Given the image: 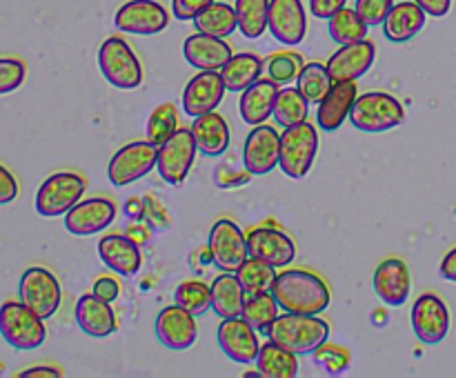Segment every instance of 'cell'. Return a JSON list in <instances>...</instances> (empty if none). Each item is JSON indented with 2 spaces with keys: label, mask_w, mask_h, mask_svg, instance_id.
<instances>
[{
  "label": "cell",
  "mask_w": 456,
  "mask_h": 378,
  "mask_svg": "<svg viewBox=\"0 0 456 378\" xmlns=\"http://www.w3.org/2000/svg\"><path fill=\"white\" fill-rule=\"evenodd\" d=\"M76 323L92 338H107L116 332V314L111 302L96 294H83L76 302Z\"/></svg>",
  "instance_id": "obj_26"
},
{
  "label": "cell",
  "mask_w": 456,
  "mask_h": 378,
  "mask_svg": "<svg viewBox=\"0 0 456 378\" xmlns=\"http://www.w3.org/2000/svg\"><path fill=\"white\" fill-rule=\"evenodd\" d=\"M98 67L107 83L116 89H136L142 83V65L129 43L120 36H110L98 49Z\"/></svg>",
  "instance_id": "obj_6"
},
{
  "label": "cell",
  "mask_w": 456,
  "mask_h": 378,
  "mask_svg": "<svg viewBox=\"0 0 456 378\" xmlns=\"http://www.w3.org/2000/svg\"><path fill=\"white\" fill-rule=\"evenodd\" d=\"M98 256L114 274L132 278L141 271L142 253L132 238L123 234H107L98 240Z\"/></svg>",
  "instance_id": "obj_24"
},
{
  "label": "cell",
  "mask_w": 456,
  "mask_h": 378,
  "mask_svg": "<svg viewBox=\"0 0 456 378\" xmlns=\"http://www.w3.org/2000/svg\"><path fill=\"white\" fill-rule=\"evenodd\" d=\"M372 287L377 296L381 298L386 305L401 307L410 296L412 289V280H410V267L403 258H383L377 265L372 276Z\"/></svg>",
  "instance_id": "obj_20"
},
{
  "label": "cell",
  "mask_w": 456,
  "mask_h": 378,
  "mask_svg": "<svg viewBox=\"0 0 456 378\" xmlns=\"http://www.w3.org/2000/svg\"><path fill=\"white\" fill-rule=\"evenodd\" d=\"M225 92L227 87L223 83L221 71H200V74H196L185 84V92H183V109L191 118L209 114V111H216V107L223 102Z\"/></svg>",
  "instance_id": "obj_21"
},
{
  "label": "cell",
  "mask_w": 456,
  "mask_h": 378,
  "mask_svg": "<svg viewBox=\"0 0 456 378\" xmlns=\"http://www.w3.org/2000/svg\"><path fill=\"white\" fill-rule=\"evenodd\" d=\"M256 367L265 378H294L298 376V354L267 341L258 351Z\"/></svg>",
  "instance_id": "obj_32"
},
{
  "label": "cell",
  "mask_w": 456,
  "mask_h": 378,
  "mask_svg": "<svg viewBox=\"0 0 456 378\" xmlns=\"http://www.w3.org/2000/svg\"><path fill=\"white\" fill-rule=\"evenodd\" d=\"M27 65L16 56H0V96L12 93L25 83Z\"/></svg>",
  "instance_id": "obj_43"
},
{
  "label": "cell",
  "mask_w": 456,
  "mask_h": 378,
  "mask_svg": "<svg viewBox=\"0 0 456 378\" xmlns=\"http://www.w3.org/2000/svg\"><path fill=\"white\" fill-rule=\"evenodd\" d=\"M87 181L76 172H56L45 178L36 191V212L45 218L65 216L76 203L83 200Z\"/></svg>",
  "instance_id": "obj_7"
},
{
  "label": "cell",
  "mask_w": 456,
  "mask_h": 378,
  "mask_svg": "<svg viewBox=\"0 0 456 378\" xmlns=\"http://www.w3.org/2000/svg\"><path fill=\"white\" fill-rule=\"evenodd\" d=\"M263 67H265V62L256 53H234L221 69L223 83L230 92H245L249 84L261 78Z\"/></svg>",
  "instance_id": "obj_31"
},
{
  "label": "cell",
  "mask_w": 456,
  "mask_h": 378,
  "mask_svg": "<svg viewBox=\"0 0 456 378\" xmlns=\"http://www.w3.org/2000/svg\"><path fill=\"white\" fill-rule=\"evenodd\" d=\"M303 65L305 62H303L301 53L279 52L265 60L267 78H272L281 87H288L289 83H297V76L303 69Z\"/></svg>",
  "instance_id": "obj_42"
},
{
  "label": "cell",
  "mask_w": 456,
  "mask_h": 378,
  "mask_svg": "<svg viewBox=\"0 0 456 378\" xmlns=\"http://www.w3.org/2000/svg\"><path fill=\"white\" fill-rule=\"evenodd\" d=\"M392 7H395V0H356L354 3L356 13L368 27L383 25Z\"/></svg>",
  "instance_id": "obj_45"
},
{
  "label": "cell",
  "mask_w": 456,
  "mask_h": 378,
  "mask_svg": "<svg viewBox=\"0 0 456 378\" xmlns=\"http://www.w3.org/2000/svg\"><path fill=\"white\" fill-rule=\"evenodd\" d=\"M114 25L123 34L154 36L169 25V13L156 0H129L116 12Z\"/></svg>",
  "instance_id": "obj_13"
},
{
  "label": "cell",
  "mask_w": 456,
  "mask_h": 378,
  "mask_svg": "<svg viewBox=\"0 0 456 378\" xmlns=\"http://www.w3.org/2000/svg\"><path fill=\"white\" fill-rule=\"evenodd\" d=\"M96 296L105 298L107 302H114L116 298L120 296V283L116 278H111V276H101V278L94 283V289H92Z\"/></svg>",
  "instance_id": "obj_48"
},
{
  "label": "cell",
  "mask_w": 456,
  "mask_h": 378,
  "mask_svg": "<svg viewBox=\"0 0 456 378\" xmlns=\"http://www.w3.org/2000/svg\"><path fill=\"white\" fill-rule=\"evenodd\" d=\"M356 98H359V89H356L354 80H337L330 87L328 96L319 102V114H316L319 127L323 132H337L350 118Z\"/></svg>",
  "instance_id": "obj_25"
},
{
  "label": "cell",
  "mask_w": 456,
  "mask_h": 378,
  "mask_svg": "<svg viewBox=\"0 0 456 378\" xmlns=\"http://www.w3.org/2000/svg\"><path fill=\"white\" fill-rule=\"evenodd\" d=\"M191 133H194L196 147H199L200 154L209 156V158L225 154L227 147H230V125L216 111L196 116L194 125H191Z\"/></svg>",
  "instance_id": "obj_29"
},
{
  "label": "cell",
  "mask_w": 456,
  "mask_h": 378,
  "mask_svg": "<svg viewBox=\"0 0 456 378\" xmlns=\"http://www.w3.org/2000/svg\"><path fill=\"white\" fill-rule=\"evenodd\" d=\"M412 329L423 345H439L445 341L450 332V311L444 298L432 292L421 294L412 305Z\"/></svg>",
  "instance_id": "obj_12"
},
{
  "label": "cell",
  "mask_w": 456,
  "mask_h": 378,
  "mask_svg": "<svg viewBox=\"0 0 456 378\" xmlns=\"http://www.w3.org/2000/svg\"><path fill=\"white\" fill-rule=\"evenodd\" d=\"M18 301L25 302L43 318H52L62 301V289L56 274L40 265L27 267L18 283Z\"/></svg>",
  "instance_id": "obj_8"
},
{
  "label": "cell",
  "mask_w": 456,
  "mask_h": 378,
  "mask_svg": "<svg viewBox=\"0 0 456 378\" xmlns=\"http://www.w3.org/2000/svg\"><path fill=\"white\" fill-rule=\"evenodd\" d=\"M116 205L110 198L94 196L80 200L65 213V229L74 236H94L105 231L114 222Z\"/></svg>",
  "instance_id": "obj_19"
},
{
  "label": "cell",
  "mask_w": 456,
  "mask_h": 378,
  "mask_svg": "<svg viewBox=\"0 0 456 378\" xmlns=\"http://www.w3.org/2000/svg\"><path fill=\"white\" fill-rule=\"evenodd\" d=\"M156 338L160 345H165L172 351L190 350L199 338V325H196V316L183 310L181 305H169L160 310L156 316Z\"/></svg>",
  "instance_id": "obj_18"
},
{
  "label": "cell",
  "mask_w": 456,
  "mask_h": 378,
  "mask_svg": "<svg viewBox=\"0 0 456 378\" xmlns=\"http://www.w3.org/2000/svg\"><path fill=\"white\" fill-rule=\"evenodd\" d=\"M426 16L428 13L414 0L396 3L387 13L386 22H383V34L390 43H408L426 27Z\"/></svg>",
  "instance_id": "obj_28"
},
{
  "label": "cell",
  "mask_w": 456,
  "mask_h": 378,
  "mask_svg": "<svg viewBox=\"0 0 456 378\" xmlns=\"http://www.w3.org/2000/svg\"><path fill=\"white\" fill-rule=\"evenodd\" d=\"M248 252L249 256L261 258L276 269H283V267L292 265V261L297 258V245L279 227L261 225L248 231Z\"/></svg>",
  "instance_id": "obj_16"
},
{
  "label": "cell",
  "mask_w": 456,
  "mask_h": 378,
  "mask_svg": "<svg viewBox=\"0 0 456 378\" xmlns=\"http://www.w3.org/2000/svg\"><path fill=\"white\" fill-rule=\"evenodd\" d=\"M428 16H435V18H444L445 13L450 12L452 7V0H414Z\"/></svg>",
  "instance_id": "obj_51"
},
{
  "label": "cell",
  "mask_w": 456,
  "mask_h": 378,
  "mask_svg": "<svg viewBox=\"0 0 456 378\" xmlns=\"http://www.w3.org/2000/svg\"><path fill=\"white\" fill-rule=\"evenodd\" d=\"M267 29L285 47H297L307 34V16L301 0H270Z\"/></svg>",
  "instance_id": "obj_17"
},
{
  "label": "cell",
  "mask_w": 456,
  "mask_h": 378,
  "mask_svg": "<svg viewBox=\"0 0 456 378\" xmlns=\"http://www.w3.org/2000/svg\"><path fill=\"white\" fill-rule=\"evenodd\" d=\"M347 120L359 132L383 133L403 125L405 109L392 93L368 92L356 98Z\"/></svg>",
  "instance_id": "obj_4"
},
{
  "label": "cell",
  "mask_w": 456,
  "mask_h": 378,
  "mask_svg": "<svg viewBox=\"0 0 456 378\" xmlns=\"http://www.w3.org/2000/svg\"><path fill=\"white\" fill-rule=\"evenodd\" d=\"M347 0H310V12L314 13L316 18H323V20H330L337 12H341L346 7Z\"/></svg>",
  "instance_id": "obj_49"
},
{
  "label": "cell",
  "mask_w": 456,
  "mask_h": 378,
  "mask_svg": "<svg viewBox=\"0 0 456 378\" xmlns=\"http://www.w3.org/2000/svg\"><path fill=\"white\" fill-rule=\"evenodd\" d=\"M183 56L191 67L200 71H221L234 53H232V47L225 43V38L196 31V34L187 36L185 43H183Z\"/></svg>",
  "instance_id": "obj_23"
},
{
  "label": "cell",
  "mask_w": 456,
  "mask_h": 378,
  "mask_svg": "<svg viewBox=\"0 0 456 378\" xmlns=\"http://www.w3.org/2000/svg\"><path fill=\"white\" fill-rule=\"evenodd\" d=\"M239 29L245 38H261L267 29V13H270V0H236L234 4Z\"/></svg>",
  "instance_id": "obj_36"
},
{
  "label": "cell",
  "mask_w": 456,
  "mask_h": 378,
  "mask_svg": "<svg viewBox=\"0 0 456 378\" xmlns=\"http://www.w3.org/2000/svg\"><path fill=\"white\" fill-rule=\"evenodd\" d=\"M196 154H199V147H196L191 129L178 127L174 136L159 147V163L156 165H159L160 178L172 187L183 185L194 167Z\"/></svg>",
  "instance_id": "obj_10"
},
{
  "label": "cell",
  "mask_w": 456,
  "mask_h": 378,
  "mask_svg": "<svg viewBox=\"0 0 456 378\" xmlns=\"http://www.w3.org/2000/svg\"><path fill=\"white\" fill-rule=\"evenodd\" d=\"M332 84L334 80L330 76L328 65H323V62H305L297 76V89L305 96L310 105H319L328 96Z\"/></svg>",
  "instance_id": "obj_35"
},
{
  "label": "cell",
  "mask_w": 456,
  "mask_h": 378,
  "mask_svg": "<svg viewBox=\"0 0 456 378\" xmlns=\"http://www.w3.org/2000/svg\"><path fill=\"white\" fill-rule=\"evenodd\" d=\"M439 269H441V276H444L445 280L456 283V247H452L448 253H445L444 261H441Z\"/></svg>",
  "instance_id": "obj_52"
},
{
  "label": "cell",
  "mask_w": 456,
  "mask_h": 378,
  "mask_svg": "<svg viewBox=\"0 0 456 378\" xmlns=\"http://www.w3.org/2000/svg\"><path fill=\"white\" fill-rule=\"evenodd\" d=\"M174 302L190 314L203 316L212 307V287L203 280H185L174 292Z\"/></svg>",
  "instance_id": "obj_40"
},
{
  "label": "cell",
  "mask_w": 456,
  "mask_h": 378,
  "mask_svg": "<svg viewBox=\"0 0 456 378\" xmlns=\"http://www.w3.org/2000/svg\"><path fill=\"white\" fill-rule=\"evenodd\" d=\"M374 58H377V44L370 43L368 38L359 40V43L341 44L330 56L328 71L334 83L337 80H359L374 65Z\"/></svg>",
  "instance_id": "obj_22"
},
{
  "label": "cell",
  "mask_w": 456,
  "mask_h": 378,
  "mask_svg": "<svg viewBox=\"0 0 456 378\" xmlns=\"http://www.w3.org/2000/svg\"><path fill=\"white\" fill-rule=\"evenodd\" d=\"M209 253L221 271H236L249 258L248 236L230 218H221L209 231Z\"/></svg>",
  "instance_id": "obj_11"
},
{
  "label": "cell",
  "mask_w": 456,
  "mask_h": 378,
  "mask_svg": "<svg viewBox=\"0 0 456 378\" xmlns=\"http://www.w3.org/2000/svg\"><path fill=\"white\" fill-rule=\"evenodd\" d=\"M314 360L325 367V372L337 376V374H343L350 365V354H347L346 347L338 345H321L319 350L314 351Z\"/></svg>",
  "instance_id": "obj_44"
},
{
  "label": "cell",
  "mask_w": 456,
  "mask_h": 378,
  "mask_svg": "<svg viewBox=\"0 0 456 378\" xmlns=\"http://www.w3.org/2000/svg\"><path fill=\"white\" fill-rule=\"evenodd\" d=\"M281 158V133L272 125H256L248 133L243 145L245 172L252 176H265L279 165Z\"/></svg>",
  "instance_id": "obj_15"
},
{
  "label": "cell",
  "mask_w": 456,
  "mask_h": 378,
  "mask_svg": "<svg viewBox=\"0 0 456 378\" xmlns=\"http://www.w3.org/2000/svg\"><path fill=\"white\" fill-rule=\"evenodd\" d=\"M196 31L203 34L216 36V38H227L239 29V18H236V9L227 3H216L214 0L208 9L194 18Z\"/></svg>",
  "instance_id": "obj_33"
},
{
  "label": "cell",
  "mask_w": 456,
  "mask_h": 378,
  "mask_svg": "<svg viewBox=\"0 0 456 378\" xmlns=\"http://www.w3.org/2000/svg\"><path fill=\"white\" fill-rule=\"evenodd\" d=\"M245 292L234 271H223L212 283V310L221 318H234L243 314Z\"/></svg>",
  "instance_id": "obj_30"
},
{
  "label": "cell",
  "mask_w": 456,
  "mask_h": 378,
  "mask_svg": "<svg viewBox=\"0 0 456 378\" xmlns=\"http://www.w3.org/2000/svg\"><path fill=\"white\" fill-rule=\"evenodd\" d=\"M279 302H276L274 294L267 289V292L254 294V296L245 298V307H243V318L256 329L258 334L267 336L270 327L274 325V320L279 318Z\"/></svg>",
  "instance_id": "obj_34"
},
{
  "label": "cell",
  "mask_w": 456,
  "mask_h": 378,
  "mask_svg": "<svg viewBox=\"0 0 456 378\" xmlns=\"http://www.w3.org/2000/svg\"><path fill=\"white\" fill-rule=\"evenodd\" d=\"M272 294L283 311L292 314H323L330 307V287L319 274L310 269H285L279 271L272 283Z\"/></svg>",
  "instance_id": "obj_1"
},
{
  "label": "cell",
  "mask_w": 456,
  "mask_h": 378,
  "mask_svg": "<svg viewBox=\"0 0 456 378\" xmlns=\"http://www.w3.org/2000/svg\"><path fill=\"white\" fill-rule=\"evenodd\" d=\"M18 178L13 176V172L9 167H4L0 163V205H9L18 198Z\"/></svg>",
  "instance_id": "obj_47"
},
{
  "label": "cell",
  "mask_w": 456,
  "mask_h": 378,
  "mask_svg": "<svg viewBox=\"0 0 456 378\" xmlns=\"http://www.w3.org/2000/svg\"><path fill=\"white\" fill-rule=\"evenodd\" d=\"M18 378H61L62 369L56 365H34V367H27L22 372L16 374Z\"/></svg>",
  "instance_id": "obj_50"
},
{
  "label": "cell",
  "mask_w": 456,
  "mask_h": 378,
  "mask_svg": "<svg viewBox=\"0 0 456 378\" xmlns=\"http://www.w3.org/2000/svg\"><path fill=\"white\" fill-rule=\"evenodd\" d=\"M236 278H239L245 296H254V294L272 289V283H274L276 278V267L267 265L261 258L249 256L248 261L236 269Z\"/></svg>",
  "instance_id": "obj_37"
},
{
  "label": "cell",
  "mask_w": 456,
  "mask_h": 378,
  "mask_svg": "<svg viewBox=\"0 0 456 378\" xmlns=\"http://www.w3.org/2000/svg\"><path fill=\"white\" fill-rule=\"evenodd\" d=\"M256 334V329L243 316H234V318H223V323L218 325L216 341L227 358L239 365H249L256 363V356L261 351Z\"/></svg>",
  "instance_id": "obj_14"
},
{
  "label": "cell",
  "mask_w": 456,
  "mask_h": 378,
  "mask_svg": "<svg viewBox=\"0 0 456 378\" xmlns=\"http://www.w3.org/2000/svg\"><path fill=\"white\" fill-rule=\"evenodd\" d=\"M159 163V147L150 141H134L120 147L107 165V178L114 187H127L141 181Z\"/></svg>",
  "instance_id": "obj_9"
},
{
  "label": "cell",
  "mask_w": 456,
  "mask_h": 378,
  "mask_svg": "<svg viewBox=\"0 0 456 378\" xmlns=\"http://www.w3.org/2000/svg\"><path fill=\"white\" fill-rule=\"evenodd\" d=\"M307 109H310V102L297 87L279 89V96L274 102V118L276 123L283 125V129L307 120Z\"/></svg>",
  "instance_id": "obj_39"
},
{
  "label": "cell",
  "mask_w": 456,
  "mask_h": 378,
  "mask_svg": "<svg viewBox=\"0 0 456 378\" xmlns=\"http://www.w3.org/2000/svg\"><path fill=\"white\" fill-rule=\"evenodd\" d=\"M330 338V325L314 314H292L283 311L267 332V341L294 351L298 356L314 354Z\"/></svg>",
  "instance_id": "obj_2"
},
{
  "label": "cell",
  "mask_w": 456,
  "mask_h": 378,
  "mask_svg": "<svg viewBox=\"0 0 456 378\" xmlns=\"http://www.w3.org/2000/svg\"><path fill=\"white\" fill-rule=\"evenodd\" d=\"M316 154H319V132H316V125L303 120V123L292 125V127H285V132L281 133L279 165L285 176L301 181L303 176H307L312 165H314Z\"/></svg>",
  "instance_id": "obj_5"
},
{
  "label": "cell",
  "mask_w": 456,
  "mask_h": 378,
  "mask_svg": "<svg viewBox=\"0 0 456 378\" xmlns=\"http://www.w3.org/2000/svg\"><path fill=\"white\" fill-rule=\"evenodd\" d=\"M214 0H172V12L176 20H194Z\"/></svg>",
  "instance_id": "obj_46"
},
{
  "label": "cell",
  "mask_w": 456,
  "mask_h": 378,
  "mask_svg": "<svg viewBox=\"0 0 456 378\" xmlns=\"http://www.w3.org/2000/svg\"><path fill=\"white\" fill-rule=\"evenodd\" d=\"M279 89L281 84H276L272 78H258L256 83L249 84L239 102L240 118L252 125V127L265 123L270 116H274V102L276 96H279Z\"/></svg>",
  "instance_id": "obj_27"
},
{
  "label": "cell",
  "mask_w": 456,
  "mask_h": 378,
  "mask_svg": "<svg viewBox=\"0 0 456 378\" xmlns=\"http://www.w3.org/2000/svg\"><path fill=\"white\" fill-rule=\"evenodd\" d=\"M43 320L22 301H4L0 305V336L13 350H38L47 338Z\"/></svg>",
  "instance_id": "obj_3"
},
{
  "label": "cell",
  "mask_w": 456,
  "mask_h": 378,
  "mask_svg": "<svg viewBox=\"0 0 456 378\" xmlns=\"http://www.w3.org/2000/svg\"><path fill=\"white\" fill-rule=\"evenodd\" d=\"M178 129V111L176 105L172 102H163V105L156 107L151 111L150 120H147V141L154 142L156 147H160L163 142H167L174 136V132Z\"/></svg>",
  "instance_id": "obj_41"
},
{
  "label": "cell",
  "mask_w": 456,
  "mask_h": 378,
  "mask_svg": "<svg viewBox=\"0 0 456 378\" xmlns=\"http://www.w3.org/2000/svg\"><path fill=\"white\" fill-rule=\"evenodd\" d=\"M328 31L337 44H350V43H359V40L368 38V25L361 20L356 9H347V7H343L341 12H337L332 18H330Z\"/></svg>",
  "instance_id": "obj_38"
}]
</instances>
